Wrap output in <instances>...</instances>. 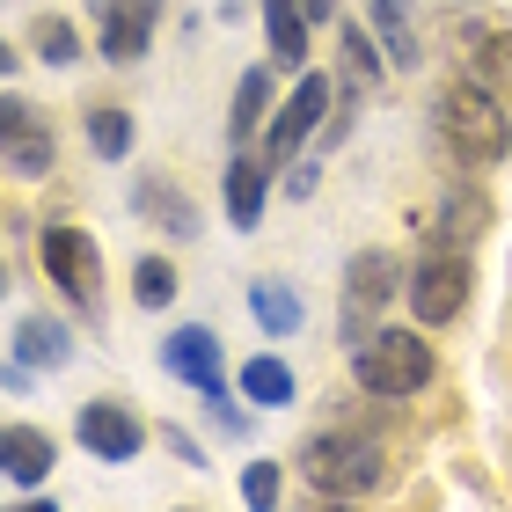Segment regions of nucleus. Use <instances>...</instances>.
<instances>
[{
    "label": "nucleus",
    "mask_w": 512,
    "mask_h": 512,
    "mask_svg": "<svg viewBox=\"0 0 512 512\" xmlns=\"http://www.w3.org/2000/svg\"><path fill=\"white\" fill-rule=\"evenodd\" d=\"M432 118H439V139H447L454 161L491 169V161L512 154V110H505L498 88H483V81H447L439 103H432Z\"/></svg>",
    "instance_id": "f257e3e1"
},
{
    "label": "nucleus",
    "mask_w": 512,
    "mask_h": 512,
    "mask_svg": "<svg viewBox=\"0 0 512 512\" xmlns=\"http://www.w3.org/2000/svg\"><path fill=\"white\" fill-rule=\"evenodd\" d=\"M300 476L322 498H359L388 476V461H381V439H366V432H315L300 447Z\"/></svg>",
    "instance_id": "f03ea898"
},
{
    "label": "nucleus",
    "mask_w": 512,
    "mask_h": 512,
    "mask_svg": "<svg viewBox=\"0 0 512 512\" xmlns=\"http://www.w3.org/2000/svg\"><path fill=\"white\" fill-rule=\"evenodd\" d=\"M352 374L366 395H388V403H403V395H417L432 381V344L417 330H374L352 344Z\"/></svg>",
    "instance_id": "7ed1b4c3"
},
{
    "label": "nucleus",
    "mask_w": 512,
    "mask_h": 512,
    "mask_svg": "<svg viewBox=\"0 0 512 512\" xmlns=\"http://www.w3.org/2000/svg\"><path fill=\"white\" fill-rule=\"evenodd\" d=\"M403 293V264H395L388 249H359L352 271H344V337H374V315L388 308V300Z\"/></svg>",
    "instance_id": "20e7f679"
},
{
    "label": "nucleus",
    "mask_w": 512,
    "mask_h": 512,
    "mask_svg": "<svg viewBox=\"0 0 512 512\" xmlns=\"http://www.w3.org/2000/svg\"><path fill=\"white\" fill-rule=\"evenodd\" d=\"M410 308H417V322H454L469 308V249H432L410 271Z\"/></svg>",
    "instance_id": "39448f33"
},
{
    "label": "nucleus",
    "mask_w": 512,
    "mask_h": 512,
    "mask_svg": "<svg viewBox=\"0 0 512 512\" xmlns=\"http://www.w3.org/2000/svg\"><path fill=\"white\" fill-rule=\"evenodd\" d=\"M44 271L52 286L74 300V308H96V286H103V256L81 227H44Z\"/></svg>",
    "instance_id": "423d86ee"
},
{
    "label": "nucleus",
    "mask_w": 512,
    "mask_h": 512,
    "mask_svg": "<svg viewBox=\"0 0 512 512\" xmlns=\"http://www.w3.org/2000/svg\"><path fill=\"white\" fill-rule=\"evenodd\" d=\"M161 366H169V381H191L205 403H213V395H227V374H220V337L205 330V322H183V330H169V344H161Z\"/></svg>",
    "instance_id": "0eeeda50"
},
{
    "label": "nucleus",
    "mask_w": 512,
    "mask_h": 512,
    "mask_svg": "<svg viewBox=\"0 0 512 512\" xmlns=\"http://www.w3.org/2000/svg\"><path fill=\"white\" fill-rule=\"evenodd\" d=\"M0 161H8L15 176H44L59 161V139H52V125H37V110L22 103V96H8L0 103Z\"/></svg>",
    "instance_id": "6e6552de"
},
{
    "label": "nucleus",
    "mask_w": 512,
    "mask_h": 512,
    "mask_svg": "<svg viewBox=\"0 0 512 512\" xmlns=\"http://www.w3.org/2000/svg\"><path fill=\"white\" fill-rule=\"evenodd\" d=\"M322 125H330V81H322V74H300L293 103L271 118V161H293L300 147H308V132H322Z\"/></svg>",
    "instance_id": "1a4fd4ad"
},
{
    "label": "nucleus",
    "mask_w": 512,
    "mask_h": 512,
    "mask_svg": "<svg viewBox=\"0 0 512 512\" xmlns=\"http://www.w3.org/2000/svg\"><path fill=\"white\" fill-rule=\"evenodd\" d=\"M161 0H96V44L103 59H139L154 44Z\"/></svg>",
    "instance_id": "9d476101"
},
{
    "label": "nucleus",
    "mask_w": 512,
    "mask_h": 512,
    "mask_svg": "<svg viewBox=\"0 0 512 512\" xmlns=\"http://www.w3.org/2000/svg\"><path fill=\"white\" fill-rule=\"evenodd\" d=\"M74 432H81V447L96 461H132L139 447H147V425H139L125 403H81Z\"/></svg>",
    "instance_id": "9b49d317"
},
{
    "label": "nucleus",
    "mask_w": 512,
    "mask_h": 512,
    "mask_svg": "<svg viewBox=\"0 0 512 512\" xmlns=\"http://www.w3.org/2000/svg\"><path fill=\"white\" fill-rule=\"evenodd\" d=\"M483 227H491V198L476 191V183H454L447 198H439V249H469V242H483Z\"/></svg>",
    "instance_id": "f8f14e48"
},
{
    "label": "nucleus",
    "mask_w": 512,
    "mask_h": 512,
    "mask_svg": "<svg viewBox=\"0 0 512 512\" xmlns=\"http://www.w3.org/2000/svg\"><path fill=\"white\" fill-rule=\"evenodd\" d=\"M0 461H8V483H44L52 476V461H59V439L52 432H37V425H8L0 432Z\"/></svg>",
    "instance_id": "ddd939ff"
},
{
    "label": "nucleus",
    "mask_w": 512,
    "mask_h": 512,
    "mask_svg": "<svg viewBox=\"0 0 512 512\" xmlns=\"http://www.w3.org/2000/svg\"><path fill=\"white\" fill-rule=\"evenodd\" d=\"M15 359L22 366H52V374H59V366L74 359V330L52 322V315H22L15 322Z\"/></svg>",
    "instance_id": "4468645a"
},
{
    "label": "nucleus",
    "mask_w": 512,
    "mask_h": 512,
    "mask_svg": "<svg viewBox=\"0 0 512 512\" xmlns=\"http://www.w3.org/2000/svg\"><path fill=\"white\" fill-rule=\"evenodd\" d=\"M264 37L278 66H308V0H264Z\"/></svg>",
    "instance_id": "2eb2a0df"
},
{
    "label": "nucleus",
    "mask_w": 512,
    "mask_h": 512,
    "mask_svg": "<svg viewBox=\"0 0 512 512\" xmlns=\"http://www.w3.org/2000/svg\"><path fill=\"white\" fill-rule=\"evenodd\" d=\"M264 191H271V161H249V154L227 161V220L235 227L264 220Z\"/></svg>",
    "instance_id": "dca6fc26"
},
{
    "label": "nucleus",
    "mask_w": 512,
    "mask_h": 512,
    "mask_svg": "<svg viewBox=\"0 0 512 512\" xmlns=\"http://www.w3.org/2000/svg\"><path fill=\"white\" fill-rule=\"evenodd\" d=\"M139 205V220H154V227H169V235H198V205L176 191V183H139L132 191Z\"/></svg>",
    "instance_id": "f3484780"
},
{
    "label": "nucleus",
    "mask_w": 512,
    "mask_h": 512,
    "mask_svg": "<svg viewBox=\"0 0 512 512\" xmlns=\"http://www.w3.org/2000/svg\"><path fill=\"white\" fill-rule=\"evenodd\" d=\"M249 308H256V322H264V337H293L300 330V293H286L278 278H256Z\"/></svg>",
    "instance_id": "a211bd4d"
},
{
    "label": "nucleus",
    "mask_w": 512,
    "mask_h": 512,
    "mask_svg": "<svg viewBox=\"0 0 512 512\" xmlns=\"http://www.w3.org/2000/svg\"><path fill=\"white\" fill-rule=\"evenodd\" d=\"M366 8H374V30H381L388 66H410V59H417V37H410V0H366Z\"/></svg>",
    "instance_id": "6ab92c4d"
},
{
    "label": "nucleus",
    "mask_w": 512,
    "mask_h": 512,
    "mask_svg": "<svg viewBox=\"0 0 512 512\" xmlns=\"http://www.w3.org/2000/svg\"><path fill=\"white\" fill-rule=\"evenodd\" d=\"M264 118H271V74H264V66H249L242 88H235V110H227V125H235V139H249Z\"/></svg>",
    "instance_id": "aec40b11"
},
{
    "label": "nucleus",
    "mask_w": 512,
    "mask_h": 512,
    "mask_svg": "<svg viewBox=\"0 0 512 512\" xmlns=\"http://www.w3.org/2000/svg\"><path fill=\"white\" fill-rule=\"evenodd\" d=\"M242 395H249V403H293V366L286 359H249L242 366Z\"/></svg>",
    "instance_id": "412c9836"
},
{
    "label": "nucleus",
    "mask_w": 512,
    "mask_h": 512,
    "mask_svg": "<svg viewBox=\"0 0 512 512\" xmlns=\"http://www.w3.org/2000/svg\"><path fill=\"white\" fill-rule=\"evenodd\" d=\"M88 147H96L103 161H118V154L132 147V118H125L118 103H96V110H88Z\"/></svg>",
    "instance_id": "4be33fe9"
},
{
    "label": "nucleus",
    "mask_w": 512,
    "mask_h": 512,
    "mask_svg": "<svg viewBox=\"0 0 512 512\" xmlns=\"http://www.w3.org/2000/svg\"><path fill=\"white\" fill-rule=\"evenodd\" d=\"M476 74L512 103V30H483V44H476Z\"/></svg>",
    "instance_id": "5701e85b"
},
{
    "label": "nucleus",
    "mask_w": 512,
    "mask_h": 512,
    "mask_svg": "<svg viewBox=\"0 0 512 512\" xmlns=\"http://www.w3.org/2000/svg\"><path fill=\"white\" fill-rule=\"evenodd\" d=\"M30 44H37V59H52V66H66V59H81V37H74V22H66V15H37V30H30Z\"/></svg>",
    "instance_id": "b1692460"
},
{
    "label": "nucleus",
    "mask_w": 512,
    "mask_h": 512,
    "mask_svg": "<svg viewBox=\"0 0 512 512\" xmlns=\"http://www.w3.org/2000/svg\"><path fill=\"white\" fill-rule=\"evenodd\" d=\"M169 293H176V271L161 264V256H139L132 264V300L139 308H169Z\"/></svg>",
    "instance_id": "393cba45"
},
{
    "label": "nucleus",
    "mask_w": 512,
    "mask_h": 512,
    "mask_svg": "<svg viewBox=\"0 0 512 512\" xmlns=\"http://www.w3.org/2000/svg\"><path fill=\"white\" fill-rule=\"evenodd\" d=\"M242 505L249 512H271L278 505V461H249V469H242Z\"/></svg>",
    "instance_id": "a878e982"
},
{
    "label": "nucleus",
    "mask_w": 512,
    "mask_h": 512,
    "mask_svg": "<svg viewBox=\"0 0 512 512\" xmlns=\"http://www.w3.org/2000/svg\"><path fill=\"white\" fill-rule=\"evenodd\" d=\"M381 59H388V52H374V44H366L359 22H344V66H352V81H381Z\"/></svg>",
    "instance_id": "bb28decb"
},
{
    "label": "nucleus",
    "mask_w": 512,
    "mask_h": 512,
    "mask_svg": "<svg viewBox=\"0 0 512 512\" xmlns=\"http://www.w3.org/2000/svg\"><path fill=\"white\" fill-rule=\"evenodd\" d=\"M169 454H176V461H191V469H205V454H198V439H191V432H176V425H169Z\"/></svg>",
    "instance_id": "cd10ccee"
},
{
    "label": "nucleus",
    "mask_w": 512,
    "mask_h": 512,
    "mask_svg": "<svg viewBox=\"0 0 512 512\" xmlns=\"http://www.w3.org/2000/svg\"><path fill=\"white\" fill-rule=\"evenodd\" d=\"M337 15V0H308V22H330Z\"/></svg>",
    "instance_id": "c85d7f7f"
}]
</instances>
